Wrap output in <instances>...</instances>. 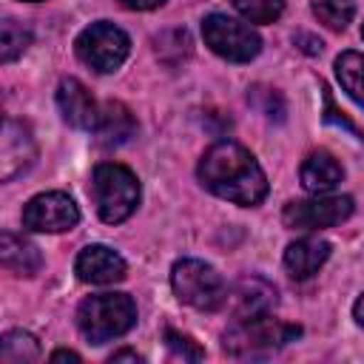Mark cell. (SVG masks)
Returning <instances> with one entry per match:
<instances>
[{
  "label": "cell",
  "mask_w": 364,
  "mask_h": 364,
  "mask_svg": "<svg viewBox=\"0 0 364 364\" xmlns=\"http://www.w3.org/2000/svg\"><path fill=\"white\" fill-rule=\"evenodd\" d=\"M196 176L210 193L242 208H253L267 196V176L262 165L247 148L233 139L213 142L202 154Z\"/></svg>",
  "instance_id": "cell-1"
},
{
  "label": "cell",
  "mask_w": 364,
  "mask_h": 364,
  "mask_svg": "<svg viewBox=\"0 0 364 364\" xmlns=\"http://www.w3.org/2000/svg\"><path fill=\"white\" fill-rule=\"evenodd\" d=\"M225 304H228V310H230V316L236 321L267 316L273 310V304H276V287L262 276H242L228 290Z\"/></svg>",
  "instance_id": "cell-11"
},
{
  "label": "cell",
  "mask_w": 364,
  "mask_h": 364,
  "mask_svg": "<svg viewBox=\"0 0 364 364\" xmlns=\"http://www.w3.org/2000/svg\"><path fill=\"white\" fill-rule=\"evenodd\" d=\"M353 213L350 196H324L316 193V199L290 202L282 210V222L293 230H324L333 225H341Z\"/></svg>",
  "instance_id": "cell-9"
},
{
  "label": "cell",
  "mask_w": 364,
  "mask_h": 364,
  "mask_svg": "<svg viewBox=\"0 0 364 364\" xmlns=\"http://www.w3.org/2000/svg\"><path fill=\"white\" fill-rule=\"evenodd\" d=\"M313 14L318 17V23H324L333 31H344L347 23L355 14V6L350 0H313Z\"/></svg>",
  "instance_id": "cell-21"
},
{
  "label": "cell",
  "mask_w": 364,
  "mask_h": 364,
  "mask_svg": "<svg viewBox=\"0 0 364 364\" xmlns=\"http://www.w3.org/2000/svg\"><path fill=\"white\" fill-rule=\"evenodd\" d=\"M171 287L179 301L196 310H219L228 299L222 276L199 259H179L171 267Z\"/></svg>",
  "instance_id": "cell-5"
},
{
  "label": "cell",
  "mask_w": 364,
  "mask_h": 364,
  "mask_svg": "<svg viewBox=\"0 0 364 364\" xmlns=\"http://www.w3.org/2000/svg\"><path fill=\"white\" fill-rule=\"evenodd\" d=\"M91 196L100 219L108 225H119L139 205V182L131 168L119 162H100L91 173Z\"/></svg>",
  "instance_id": "cell-3"
},
{
  "label": "cell",
  "mask_w": 364,
  "mask_h": 364,
  "mask_svg": "<svg viewBox=\"0 0 364 364\" xmlns=\"http://www.w3.org/2000/svg\"><path fill=\"white\" fill-rule=\"evenodd\" d=\"M31 43V31L23 28L14 20H3L0 23V63H11L17 60Z\"/></svg>",
  "instance_id": "cell-20"
},
{
  "label": "cell",
  "mask_w": 364,
  "mask_h": 364,
  "mask_svg": "<svg viewBox=\"0 0 364 364\" xmlns=\"http://www.w3.org/2000/svg\"><path fill=\"white\" fill-rule=\"evenodd\" d=\"M230 3L250 23H273L284 11V0H230Z\"/></svg>",
  "instance_id": "cell-22"
},
{
  "label": "cell",
  "mask_w": 364,
  "mask_h": 364,
  "mask_svg": "<svg viewBox=\"0 0 364 364\" xmlns=\"http://www.w3.org/2000/svg\"><path fill=\"white\" fill-rule=\"evenodd\" d=\"M136 324V304L125 293H97L77 307V327L88 344L119 338Z\"/></svg>",
  "instance_id": "cell-2"
},
{
  "label": "cell",
  "mask_w": 364,
  "mask_h": 364,
  "mask_svg": "<svg viewBox=\"0 0 364 364\" xmlns=\"http://www.w3.org/2000/svg\"><path fill=\"white\" fill-rule=\"evenodd\" d=\"M125 358H131V361H139V355H136L134 350H119V353H114V355H111V361H125Z\"/></svg>",
  "instance_id": "cell-29"
},
{
  "label": "cell",
  "mask_w": 364,
  "mask_h": 364,
  "mask_svg": "<svg viewBox=\"0 0 364 364\" xmlns=\"http://www.w3.org/2000/svg\"><path fill=\"white\" fill-rule=\"evenodd\" d=\"M336 77L341 88L364 108V54L358 51H344L336 60Z\"/></svg>",
  "instance_id": "cell-18"
},
{
  "label": "cell",
  "mask_w": 364,
  "mask_h": 364,
  "mask_svg": "<svg viewBox=\"0 0 364 364\" xmlns=\"http://www.w3.org/2000/svg\"><path fill=\"white\" fill-rule=\"evenodd\" d=\"M361 37H364V26H361Z\"/></svg>",
  "instance_id": "cell-30"
},
{
  "label": "cell",
  "mask_w": 364,
  "mask_h": 364,
  "mask_svg": "<svg viewBox=\"0 0 364 364\" xmlns=\"http://www.w3.org/2000/svg\"><path fill=\"white\" fill-rule=\"evenodd\" d=\"M330 256V242L318 239V236H304L287 245L284 250V267L293 279H310L313 273H318V267L327 262Z\"/></svg>",
  "instance_id": "cell-14"
},
{
  "label": "cell",
  "mask_w": 364,
  "mask_h": 364,
  "mask_svg": "<svg viewBox=\"0 0 364 364\" xmlns=\"http://www.w3.org/2000/svg\"><path fill=\"white\" fill-rule=\"evenodd\" d=\"M28 3H37V0H28Z\"/></svg>",
  "instance_id": "cell-31"
},
{
  "label": "cell",
  "mask_w": 364,
  "mask_h": 364,
  "mask_svg": "<svg viewBox=\"0 0 364 364\" xmlns=\"http://www.w3.org/2000/svg\"><path fill=\"white\" fill-rule=\"evenodd\" d=\"M165 341H168L171 355H176V358H182V361H199V358H205V350L196 347L188 336H182V333H176V330H165Z\"/></svg>",
  "instance_id": "cell-24"
},
{
  "label": "cell",
  "mask_w": 364,
  "mask_h": 364,
  "mask_svg": "<svg viewBox=\"0 0 364 364\" xmlns=\"http://www.w3.org/2000/svg\"><path fill=\"white\" fill-rule=\"evenodd\" d=\"M34 156H37V145L28 125L9 117L3 122V136H0V179L11 182L23 171H28Z\"/></svg>",
  "instance_id": "cell-10"
},
{
  "label": "cell",
  "mask_w": 364,
  "mask_h": 364,
  "mask_svg": "<svg viewBox=\"0 0 364 364\" xmlns=\"http://www.w3.org/2000/svg\"><path fill=\"white\" fill-rule=\"evenodd\" d=\"M341 176H344L341 165L327 151H313L301 162V185L310 193H327V191H333L341 182Z\"/></svg>",
  "instance_id": "cell-17"
},
{
  "label": "cell",
  "mask_w": 364,
  "mask_h": 364,
  "mask_svg": "<svg viewBox=\"0 0 364 364\" xmlns=\"http://www.w3.org/2000/svg\"><path fill=\"white\" fill-rule=\"evenodd\" d=\"M119 3L131 11H151V9H159L165 0H119Z\"/></svg>",
  "instance_id": "cell-25"
},
{
  "label": "cell",
  "mask_w": 364,
  "mask_h": 364,
  "mask_svg": "<svg viewBox=\"0 0 364 364\" xmlns=\"http://www.w3.org/2000/svg\"><path fill=\"white\" fill-rule=\"evenodd\" d=\"M74 48H77V57L88 68H94L100 74H111L125 63V57L131 51V40L119 26L100 20L80 31Z\"/></svg>",
  "instance_id": "cell-6"
},
{
  "label": "cell",
  "mask_w": 364,
  "mask_h": 364,
  "mask_svg": "<svg viewBox=\"0 0 364 364\" xmlns=\"http://www.w3.org/2000/svg\"><path fill=\"white\" fill-rule=\"evenodd\" d=\"M202 37L213 54L230 63H250L262 51V37L250 26L228 14H208L202 20Z\"/></svg>",
  "instance_id": "cell-7"
},
{
  "label": "cell",
  "mask_w": 364,
  "mask_h": 364,
  "mask_svg": "<svg viewBox=\"0 0 364 364\" xmlns=\"http://www.w3.org/2000/svg\"><path fill=\"white\" fill-rule=\"evenodd\" d=\"M80 222L74 199L63 191L37 193L23 205V228L34 233H63Z\"/></svg>",
  "instance_id": "cell-8"
},
{
  "label": "cell",
  "mask_w": 364,
  "mask_h": 364,
  "mask_svg": "<svg viewBox=\"0 0 364 364\" xmlns=\"http://www.w3.org/2000/svg\"><path fill=\"white\" fill-rule=\"evenodd\" d=\"M0 358L3 364H28L40 358V344L26 330H9L0 341Z\"/></svg>",
  "instance_id": "cell-19"
},
{
  "label": "cell",
  "mask_w": 364,
  "mask_h": 364,
  "mask_svg": "<svg viewBox=\"0 0 364 364\" xmlns=\"http://www.w3.org/2000/svg\"><path fill=\"white\" fill-rule=\"evenodd\" d=\"M136 119L122 102H105L100 111V122L94 128L100 145H122L134 136Z\"/></svg>",
  "instance_id": "cell-16"
},
{
  "label": "cell",
  "mask_w": 364,
  "mask_h": 364,
  "mask_svg": "<svg viewBox=\"0 0 364 364\" xmlns=\"http://www.w3.org/2000/svg\"><path fill=\"white\" fill-rule=\"evenodd\" d=\"M324 102H327V108H330V114H336V108H333V100H330V94H327V88H324ZM336 119H338V122H341L344 128H350V131H355V128H353V125H350V122H347L344 117H336Z\"/></svg>",
  "instance_id": "cell-28"
},
{
  "label": "cell",
  "mask_w": 364,
  "mask_h": 364,
  "mask_svg": "<svg viewBox=\"0 0 364 364\" xmlns=\"http://www.w3.org/2000/svg\"><path fill=\"white\" fill-rule=\"evenodd\" d=\"M74 270L82 282L88 284H114V282H122L125 279V259L105 247V245H88L80 250L77 262H74Z\"/></svg>",
  "instance_id": "cell-13"
},
{
  "label": "cell",
  "mask_w": 364,
  "mask_h": 364,
  "mask_svg": "<svg viewBox=\"0 0 364 364\" xmlns=\"http://www.w3.org/2000/svg\"><path fill=\"white\" fill-rule=\"evenodd\" d=\"M247 100L267 117V119H284V100H282V94H276L273 88H262V85H256V88H250V94H247Z\"/></svg>",
  "instance_id": "cell-23"
},
{
  "label": "cell",
  "mask_w": 364,
  "mask_h": 364,
  "mask_svg": "<svg viewBox=\"0 0 364 364\" xmlns=\"http://www.w3.org/2000/svg\"><path fill=\"white\" fill-rule=\"evenodd\" d=\"M353 316H355V321L364 327V293H361V296H358V301L353 304Z\"/></svg>",
  "instance_id": "cell-27"
},
{
  "label": "cell",
  "mask_w": 364,
  "mask_h": 364,
  "mask_svg": "<svg viewBox=\"0 0 364 364\" xmlns=\"http://www.w3.org/2000/svg\"><path fill=\"white\" fill-rule=\"evenodd\" d=\"M299 336H301L299 324L276 321L270 316H256V318L236 321L225 333L222 347L233 358H262V355H270V353L282 350L284 344L296 341Z\"/></svg>",
  "instance_id": "cell-4"
},
{
  "label": "cell",
  "mask_w": 364,
  "mask_h": 364,
  "mask_svg": "<svg viewBox=\"0 0 364 364\" xmlns=\"http://www.w3.org/2000/svg\"><path fill=\"white\" fill-rule=\"evenodd\" d=\"M51 361H80V355L74 350H57L51 353Z\"/></svg>",
  "instance_id": "cell-26"
},
{
  "label": "cell",
  "mask_w": 364,
  "mask_h": 364,
  "mask_svg": "<svg viewBox=\"0 0 364 364\" xmlns=\"http://www.w3.org/2000/svg\"><path fill=\"white\" fill-rule=\"evenodd\" d=\"M0 264L14 276H34L43 267V256H40V247L31 245L28 239L11 230H3L0 233Z\"/></svg>",
  "instance_id": "cell-15"
},
{
  "label": "cell",
  "mask_w": 364,
  "mask_h": 364,
  "mask_svg": "<svg viewBox=\"0 0 364 364\" xmlns=\"http://www.w3.org/2000/svg\"><path fill=\"white\" fill-rule=\"evenodd\" d=\"M57 108H60L63 119L71 128L94 131L97 122H100V108H97L91 91L74 77L60 80V85H57Z\"/></svg>",
  "instance_id": "cell-12"
}]
</instances>
